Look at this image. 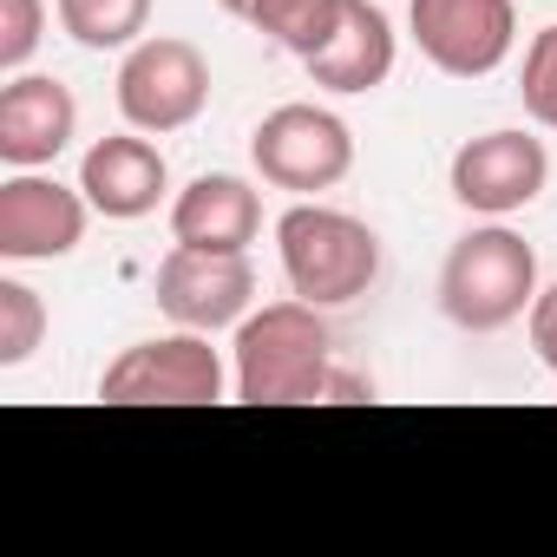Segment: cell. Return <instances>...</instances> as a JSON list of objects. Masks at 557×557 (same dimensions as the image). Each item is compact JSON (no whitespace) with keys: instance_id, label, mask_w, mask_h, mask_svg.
<instances>
[{"instance_id":"1","label":"cell","mask_w":557,"mask_h":557,"mask_svg":"<svg viewBox=\"0 0 557 557\" xmlns=\"http://www.w3.org/2000/svg\"><path fill=\"white\" fill-rule=\"evenodd\" d=\"M236 400L249 407H296V400H335L361 394V381L335 374V335L315 302L289 296L249 309L236 322Z\"/></svg>"},{"instance_id":"2","label":"cell","mask_w":557,"mask_h":557,"mask_svg":"<svg viewBox=\"0 0 557 557\" xmlns=\"http://www.w3.org/2000/svg\"><path fill=\"white\" fill-rule=\"evenodd\" d=\"M537 302V249L505 230L498 216L485 230H466L440 262V315L466 335H498Z\"/></svg>"},{"instance_id":"3","label":"cell","mask_w":557,"mask_h":557,"mask_svg":"<svg viewBox=\"0 0 557 557\" xmlns=\"http://www.w3.org/2000/svg\"><path fill=\"white\" fill-rule=\"evenodd\" d=\"M275 256H283L289 296L315 309H348L381 283V236L329 203H289L275 216Z\"/></svg>"},{"instance_id":"4","label":"cell","mask_w":557,"mask_h":557,"mask_svg":"<svg viewBox=\"0 0 557 557\" xmlns=\"http://www.w3.org/2000/svg\"><path fill=\"white\" fill-rule=\"evenodd\" d=\"M210 106V60L177 34H145L119 60V119L132 132H184Z\"/></svg>"},{"instance_id":"5","label":"cell","mask_w":557,"mask_h":557,"mask_svg":"<svg viewBox=\"0 0 557 557\" xmlns=\"http://www.w3.org/2000/svg\"><path fill=\"white\" fill-rule=\"evenodd\" d=\"M223 381L230 374H223V355L210 348V335L177 329V335L125 348L99 374V400H112V407H216Z\"/></svg>"},{"instance_id":"6","label":"cell","mask_w":557,"mask_h":557,"mask_svg":"<svg viewBox=\"0 0 557 557\" xmlns=\"http://www.w3.org/2000/svg\"><path fill=\"white\" fill-rule=\"evenodd\" d=\"M249 158L262 171V184L275 190H335L355 171V132L329 112V106H275L256 132H249Z\"/></svg>"},{"instance_id":"7","label":"cell","mask_w":557,"mask_h":557,"mask_svg":"<svg viewBox=\"0 0 557 557\" xmlns=\"http://www.w3.org/2000/svg\"><path fill=\"white\" fill-rule=\"evenodd\" d=\"M158 309L177 329L216 335L236 329L256 302V269L249 249H197V243H171V256L158 262V283H151Z\"/></svg>"},{"instance_id":"8","label":"cell","mask_w":557,"mask_h":557,"mask_svg":"<svg viewBox=\"0 0 557 557\" xmlns=\"http://www.w3.org/2000/svg\"><path fill=\"white\" fill-rule=\"evenodd\" d=\"M407 27L433 73L446 79H492L511 60L518 8L511 0H407Z\"/></svg>"},{"instance_id":"9","label":"cell","mask_w":557,"mask_h":557,"mask_svg":"<svg viewBox=\"0 0 557 557\" xmlns=\"http://www.w3.org/2000/svg\"><path fill=\"white\" fill-rule=\"evenodd\" d=\"M453 197L472 210V216H511L524 203L544 197L550 184V151L544 138L531 132H479L453 151V171H446Z\"/></svg>"},{"instance_id":"10","label":"cell","mask_w":557,"mask_h":557,"mask_svg":"<svg viewBox=\"0 0 557 557\" xmlns=\"http://www.w3.org/2000/svg\"><path fill=\"white\" fill-rule=\"evenodd\" d=\"M86 190L40 177V171H14L0 184V262H60L86 243Z\"/></svg>"},{"instance_id":"11","label":"cell","mask_w":557,"mask_h":557,"mask_svg":"<svg viewBox=\"0 0 557 557\" xmlns=\"http://www.w3.org/2000/svg\"><path fill=\"white\" fill-rule=\"evenodd\" d=\"M79 132V99L53 73H14L0 86V164L8 171H40L53 164Z\"/></svg>"},{"instance_id":"12","label":"cell","mask_w":557,"mask_h":557,"mask_svg":"<svg viewBox=\"0 0 557 557\" xmlns=\"http://www.w3.org/2000/svg\"><path fill=\"white\" fill-rule=\"evenodd\" d=\"M79 190L99 216L112 223H138L164 203L171 190V164L164 151L151 145V132H119V138H99L86 158H79Z\"/></svg>"},{"instance_id":"13","label":"cell","mask_w":557,"mask_h":557,"mask_svg":"<svg viewBox=\"0 0 557 557\" xmlns=\"http://www.w3.org/2000/svg\"><path fill=\"white\" fill-rule=\"evenodd\" d=\"M262 230V197L256 184L230 177V171H203L171 197V236L197 243V249H249Z\"/></svg>"},{"instance_id":"14","label":"cell","mask_w":557,"mask_h":557,"mask_svg":"<svg viewBox=\"0 0 557 557\" xmlns=\"http://www.w3.org/2000/svg\"><path fill=\"white\" fill-rule=\"evenodd\" d=\"M302 66H309V79H315L322 92H342V99L374 92V86H387V73H394V21L374 8V0H348L335 40H329L315 60H302Z\"/></svg>"},{"instance_id":"15","label":"cell","mask_w":557,"mask_h":557,"mask_svg":"<svg viewBox=\"0 0 557 557\" xmlns=\"http://www.w3.org/2000/svg\"><path fill=\"white\" fill-rule=\"evenodd\" d=\"M53 14L86 53H132L151 27V0H53Z\"/></svg>"},{"instance_id":"16","label":"cell","mask_w":557,"mask_h":557,"mask_svg":"<svg viewBox=\"0 0 557 557\" xmlns=\"http://www.w3.org/2000/svg\"><path fill=\"white\" fill-rule=\"evenodd\" d=\"M342 8H348V0H256L249 27H256V34H269L275 47L296 53V60H315V53L335 40Z\"/></svg>"},{"instance_id":"17","label":"cell","mask_w":557,"mask_h":557,"mask_svg":"<svg viewBox=\"0 0 557 557\" xmlns=\"http://www.w3.org/2000/svg\"><path fill=\"white\" fill-rule=\"evenodd\" d=\"M47 342V302L21 275H0V368H27Z\"/></svg>"},{"instance_id":"18","label":"cell","mask_w":557,"mask_h":557,"mask_svg":"<svg viewBox=\"0 0 557 557\" xmlns=\"http://www.w3.org/2000/svg\"><path fill=\"white\" fill-rule=\"evenodd\" d=\"M518 99H524V112H531L544 132H557V27L531 34L524 73H518Z\"/></svg>"},{"instance_id":"19","label":"cell","mask_w":557,"mask_h":557,"mask_svg":"<svg viewBox=\"0 0 557 557\" xmlns=\"http://www.w3.org/2000/svg\"><path fill=\"white\" fill-rule=\"evenodd\" d=\"M47 40V0H0V73H27Z\"/></svg>"},{"instance_id":"20","label":"cell","mask_w":557,"mask_h":557,"mask_svg":"<svg viewBox=\"0 0 557 557\" xmlns=\"http://www.w3.org/2000/svg\"><path fill=\"white\" fill-rule=\"evenodd\" d=\"M524 329H531V355H537V361L550 368V381H557V283H550V289H537V302H531Z\"/></svg>"},{"instance_id":"21","label":"cell","mask_w":557,"mask_h":557,"mask_svg":"<svg viewBox=\"0 0 557 557\" xmlns=\"http://www.w3.org/2000/svg\"><path fill=\"white\" fill-rule=\"evenodd\" d=\"M216 8H223L230 21H249V14H256V0H216Z\"/></svg>"}]
</instances>
